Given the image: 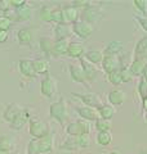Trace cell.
Returning <instances> with one entry per match:
<instances>
[{
	"instance_id": "6da1fadb",
	"label": "cell",
	"mask_w": 147,
	"mask_h": 154,
	"mask_svg": "<svg viewBox=\"0 0 147 154\" xmlns=\"http://www.w3.org/2000/svg\"><path fill=\"white\" fill-rule=\"evenodd\" d=\"M53 152V135L49 134L48 136L41 139H32L28 143L27 154H45Z\"/></svg>"
},
{
	"instance_id": "7a4b0ae2",
	"label": "cell",
	"mask_w": 147,
	"mask_h": 154,
	"mask_svg": "<svg viewBox=\"0 0 147 154\" xmlns=\"http://www.w3.org/2000/svg\"><path fill=\"white\" fill-rule=\"evenodd\" d=\"M49 116H51V118L56 119L57 122H60L61 125H63V122L66 121L67 118V105H66V102L65 99H60L58 102L53 103L51 105V108H49Z\"/></svg>"
},
{
	"instance_id": "3957f363",
	"label": "cell",
	"mask_w": 147,
	"mask_h": 154,
	"mask_svg": "<svg viewBox=\"0 0 147 154\" xmlns=\"http://www.w3.org/2000/svg\"><path fill=\"white\" fill-rule=\"evenodd\" d=\"M30 135L34 139H41L49 135V126L40 119H30Z\"/></svg>"
},
{
	"instance_id": "277c9868",
	"label": "cell",
	"mask_w": 147,
	"mask_h": 154,
	"mask_svg": "<svg viewBox=\"0 0 147 154\" xmlns=\"http://www.w3.org/2000/svg\"><path fill=\"white\" fill-rule=\"evenodd\" d=\"M90 125L88 121L80 119L77 122H72L66 127V132L70 136H80V135H89Z\"/></svg>"
},
{
	"instance_id": "5b68a950",
	"label": "cell",
	"mask_w": 147,
	"mask_h": 154,
	"mask_svg": "<svg viewBox=\"0 0 147 154\" xmlns=\"http://www.w3.org/2000/svg\"><path fill=\"white\" fill-rule=\"evenodd\" d=\"M102 67L106 73H111L114 71H120L121 68V60L117 55L114 54H103V59H102Z\"/></svg>"
},
{
	"instance_id": "8992f818",
	"label": "cell",
	"mask_w": 147,
	"mask_h": 154,
	"mask_svg": "<svg viewBox=\"0 0 147 154\" xmlns=\"http://www.w3.org/2000/svg\"><path fill=\"white\" fill-rule=\"evenodd\" d=\"M72 31L75 35H77L80 38H84V40H88L92 33H93V26L90 23H88L85 21H77L74 23L72 26Z\"/></svg>"
},
{
	"instance_id": "52a82bcc",
	"label": "cell",
	"mask_w": 147,
	"mask_h": 154,
	"mask_svg": "<svg viewBox=\"0 0 147 154\" xmlns=\"http://www.w3.org/2000/svg\"><path fill=\"white\" fill-rule=\"evenodd\" d=\"M57 90V82L56 80L53 79L52 76H47L45 79L41 81V85H40V91H41V95L45 96V98H52L54 95Z\"/></svg>"
},
{
	"instance_id": "ba28073f",
	"label": "cell",
	"mask_w": 147,
	"mask_h": 154,
	"mask_svg": "<svg viewBox=\"0 0 147 154\" xmlns=\"http://www.w3.org/2000/svg\"><path fill=\"white\" fill-rule=\"evenodd\" d=\"M72 96H75V98H79L83 103L85 104V107H90V108H101L102 104L100 98H98L97 95L94 94H75L74 93Z\"/></svg>"
},
{
	"instance_id": "9c48e42d",
	"label": "cell",
	"mask_w": 147,
	"mask_h": 154,
	"mask_svg": "<svg viewBox=\"0 0 147 154\" xmlns=\"http://www.w3.org/2000/svg\"><path fill=\"white\" fill-rule=\"evenodd\" d=\"M80 67L83 68V71H84V75L87 77V81H90V82H93V81L97 80L98 77V69L94 67V64L89 63L87 59H80Z\"/></svg>"
},
{
	"instance_id": "30bf717a",
	"label": "cell",
	"mask_w": 147,
	"mask_h": 154,
	"mask_svg": "<svg viewBox=\"0 0 147 154\" xmlns=\"http://www.w3.org/2000/svg\"><path fill=\"white\" fill-rule=\"evenodd\" d=\"M22 107L19 104H16V103H12L9 104L8 107L4 109V113H3V118L4 121H7L8 123H11L14 118L17 117V116L22 112Z\"/></svg>"
},
{
	"instance_id": "8fae6325",
	"label": "cell",
	"mask_w": 147,
	"mask_h": 154,
	"mask_svg": "<svg viewBox=\"0 0 147 154\" xmlns=\"http://www.w3.org/2000/svg\"><path fill=\"white\" fill-rule=\"evenodd\" d=\"M76 112L80 114V117L84 119V121H97L100 118L98 116V109L96 108H90V107H80V108H76Z\"/></svg>"
},
{
	"instance_id": "7c38bea8",
	"label": "cell",
	"mask_w": 147,
	"mask_h": 154,
	"mask_svg": "<svg viewBox=\"0 0 147 154\" xmlns=\"http://www.w3.org/2000/svg\"><path fill=\"white\" fill-rule=\"evenodd\" d=\"M28 121H30V113L23 109L22 112L19 113L11 123H9V126H11L12 130H21Z\"/></svg>"
},
{
	"instance_id": "4fadbf2b",
	"label": "cell",
	"mask_w": 147,
	"mask_h": 154,
	"mask_svg": "<svg viewBox=\"0 0 147 154\" xmlns=\"http://www.w3.org/2000/svg\"><path fill=\"white\" fill-rule=\"evenodd\" d=\"M62 13H63V19L65 23H75L77 22L79 18V11L75 7H63L62 8Z\"/></svg>"
},
{
	"instance_id": "5bb4252c",
	"label": "cell",
	"mask_w": 147,
	"mask_h": 154,
	"mask_svg": "<svg viewBox=\"0 0 147 154\" xmlns=\"http://www.w3.org/2000/svg\"><path fill=\"white\" fill-rule=\"evenodd\" d=\"M125 98H126L125 93L122 90H119V89L110 91L109 95H107V99H109L111 105H121L125 102Z\"/></svg>"
},
{
	"instance_id": "9a60e30c",
	"label": "cell",
	"mask_w": 147,
	"mask_h": 154,
	"mask_svg": "<svg viewBox=\"0 0 147 154\" xmlns=\"http://www.w3.org/2000/svg\"><path fill=\"white\" fill-rule=\"evenodd\" d=\"M19 72L24 76V77H35V71H34V66H32V60L30 59H21L19 60Z\"/></svg>"
},
{
	"instance_id": "2e32d148",
	"label": "cell",
	"mask_w": 147,
	"mask_h": 154,
	"mask_svg": "<svg viewBox=\"0 0 147 154\" xmlns=\"http://www.w3.org/2000/svg\"><path fill=\"white\" fill-rule=\"evenodd\" d=\"M147 64V62L145 59H139V58H134V60L132 62V64L129 67V72L132 76H142L145 67Z\"/></svg>"
},
{
	"instance_id": "e0dca14e",
	"label": "cell",
	"mask_w": 147,
	"mask_h": 154,
	"mask_svg": "<svg viewBox=\"0 0 147 154\" xmlns=\"http://www.w3.org/2000/svg\"><path fill=\"white\" fill-rule=\"evenodd\" d=\"M134 55H136V58H139V59L146 60V58H147V36L142 37L141 40L136 44Z\"/></svg>"
},
{
	"instance_id": "ac0fdd59",
	"label": "cell",
	"mask_w": 147,
	"mask_h": 154,
	"mask_svg": "<svg viewBox=\"0 0 147 154\" xmlns=\"http://www.w3.org/2000/svg\"><path fill=\"white\" fill-rule=\"evenodd\" d=\"M70 75H71V79L75 81V82H79L83 84L87 81V77L84 75V71L80 66H75V64H71L70 66Z\"/></svg>"
},
{
	"instance_id": "d6986e66",
	"label": "cell",
	"mask_w": 147,
	"mask_h": 154,
	"mask_svg": "<svg viewBox=\"0 0 147 154\" xmlns=\"http://www.w3.org/2000/svg\"><path fill=\"white\" fill-rule=\"evenodd\" d=\"M83 17H84V21L88 23H92L93 22H97L98 19L101 18V13L98 12V9L94 7H89V8H85V11L83 12Z\"/></svg>"
},
{
	"instance_id": "ffe728a7",
	"label": "cell",
	"mask_w": 147,
	"mask_h": 154,
	"mask_svg": "<svg viewBox=\"0 0 147 154\" xmlns=\"http://www.w3.org/2000/svg\"><path fill=\"white\" fill-rule=\"evenodd\" d=\"M66 54L70 58H79V59H81V55L84 54V46L81 44H77V42H71L68 45Z\"/></svg>"
},
{
	"instance_id": "44dd1931",
	"label": "cell",
	"mask_w": 147,
	"mask_h": 154,
	"mask_svg": "<svg viewBox=\"0 0 147 154\" xmlns=\"http://www.w3.org/2000/svg\"><path fill=\"white\" fill-rule=\"evenodd\" d=\"M68 45L70 42L68 40H57L53 45V49H52V54L53 55H63L67 53L68 49Z\"/></svg>"
},
{
	"instance_id": "7402d4cb",
	"label": "cell",
	"mask_w": 147,
	"mask_h": 154,
	"mask_svg": "<svg viewBox=\"0 0 147 154\" xmlns=\"http://www.w3.org/2000/svg\"><path fill=\"white\" fill-rule=\"evenodd\" d=\"M115 114V109L114 107L110 104H103L101 108H98V116H100L101 119H106V121H110V119L114 117Z\"/></svg>"
},
{
	"instance_id": "603a6c76",
	"label": "cell",
	"mask_w": 147,
	"mask_h": 154,
	"mask_svg": "<svg viewBox=\"0 0 147 154\" xmlns=\"http://www.w3.org/2000/svg\"><path fill=\"white\" fill-rule=\"evenodd\" d=\"M70 27H68L66 23H62V25H57L54 28V33L57 40H67L68 36H70Z\"/></svg>"
},
{
	"instance_id": "cb8c5ba5",
	"label": "cell",
	"mask_w": 147,
	"mask_h": 154,
	"mask_svg": "<svg viewBox=\"0 0 147 154\" xmlns=\"http://www.w3.org/2000/svg\"><path fill=\"white\" fill-rule=\"evenodd\" d=\"M32 66H34V71L35 73L39 75H44L49 71V62L45 59H36L32 60Z\"/></svg>"
},
{
	"instance_id": "d4e9b609",
	"label": "cell",
	"mask_w": 147,
	"mask_h": 154,
	"mask_svg": "<svg viewBox=\"0 0 147 154\" xmlns=\"http://www.w3.org/2000/svg\"><path fill=\"white\" fill-rule=\"evenodd\" d=\"M17 37H18V42L21 45H28L31 42L32 35H31V32H30L28 28H22V30L18 31Z\"/></svg>"
},
{
	"instance_id": "484cf974",
	"label": "cell",
	"mask_w": 147,
	"mask_h": 154,
	"mask_svg": "<svg viewBox=\"0 0 147 154\" xmlns=\"http://www.w3.org/2000/svg\"><path fill=\"white\" fill-rule=\"evenodd\" d=\"M13 148V140L8 135H0V150L3 152H11Z\"/></svg>"
},
{
	"instance_id": "4316f807",
	"label": "cell",
	"mask_w": 147,
	"mask_h": 154,
	"mask_svg": "<svg viewBox=\"0 0 147 154\" xmlns=\"http://www.w3.org/2000/svg\"><path fill=\"white\" fill-rule=\"evenodd\" d=\"M102 59H103V54L98 50H90L87 53V60L92 64L102 63Z\"/></svg>"
},
{
	"instance_id": "83f0119b",
	"label": "cell",
	"mask_w": 147,
	"mask_h": 154,
	"mask_svg": "<svg viewBox=\"0 0 147 154\" xmlns=\"http://www.w3.org/2000/svg\"><path fill=\"white\" fill-rule=\"evenodd\" d=\"M112 141V134L110 131L106 132H97V143L102 146H107L110 145Z\"/></svg>"
},
{
	"instance_id": "f1b7e54d",
	"label": "cell",
	"mask_w": 147,
	"mask_h": 154,
	"mask_svg": "<svg viewBox=\"0 0 147 154\" xmlns=\"http://www.w3.org/2000/svg\"><path fill=\"white\" fill-rule=\"evenodd\" d=\"M122 50V42L121 41H111L109 45H107L106 50H105V54H114L117 55Z\"/></svg>"
},
{
	"instance_id": "f546056e",
	"label": "cell",
	"mask_w": 147,
	"mask_h": 154,
	"mask_svg": "<svg viewBox=\"0 0 147 154\" xmlns=\"http://www.w3.org/2000/svg\"><path fill=\"white\" fill-rule=\"evenodd\" d=\"M30 17H31V9L27 5H23L16 11V19H18V21H27V19H30Z\"/></svg>"
},
{
	"instance_id": "4dcf8cb0",
	"label": "cell",
	"mask_w": 147,
	"mask_h": 154,
	"mask_svg": "<svg viewBox=\"0 0 147 154\" xmlns=\"http://www.w3.org/2000/svg\"><path fill=\"white\" fill-rule=\"evenodd\" d=\"M75 140L77 143L79 149H89L92 146V141L89 135H80V136H75Z\"/></svg>"
},
{
	"instance_id": "1f68e13d",
	"label": "cell",
	"mask_w": 147,
	"mask_h": 154,
	"mask_svg": "<svg viewBox=\"0 0 147 154\" xmlns=\"http://www.w3.org/2000/svg\"><path fill=\"white\" fill-rule=\"evenodd\" d=\"M53 45H54V42H53L51 38H45L43 37L40 40V48L41 50L45 53L47 55H51L52 54V49H53Z\"/></svg>"
},
{
	"instance_id": "d6a6232c",
	"label": "cell",
	"mask_w": 147,
	"mask_h": 154,
	"mask_svg": "<svg viewBox=\"0 0 147 154\" xmlns=\"http://www.w3.org/2000/svg\"><path fill=\"white\" fill-rule=\"evenodd\" d=\"M96 128H97L98 132L110 131V130H111V122H110V121H106V119L98 118L97 121H96Z\"/></svg>"
},
{
	"instance_id": "836d02e7",
	"label": "cell",
	"mask_w": 147,
	"mask_h": 154,
	"mask_svg": "<svg viewBox=\"0 0 147 154\" xmlns=\"http://www.w3.org/2000/svg\"><path fill=\"white\" fill-rule=\"evenodd\" d=\"M39 17L43 22H52V9L47 5L41 7L40 12H39Z\"/></svg>"
},
{
	"instance_id": "e575fe53",
	"label": "cell",
	"mask_w": 147,
	"mask_h": 154,
	"mask_svg": "<svg viewBox=\"0 0 147 154\" xmlns=\"http://www.w3.org/2000/svg\"><path fill=\"white\" fill-rule=\"evenodd\" d=\"M107 77H109V81L114 86H119L122 82L120 71H114V72H111V73H107Z\"/></svg>"
},
{
	"instance_id": "d590c367",
	"label": "cell",
	"mask_w": 147,
	"mask_h": 154,
	"mask_svg": "<svg viewBox=\"0 0 147 154\" xmlns=\"http://www.w3.org/2000/svg\"><path fill=\"white\" fill-rule=\"evenodd\" d=\"M52 21L56 22L57 25H62V23H65L62 9H54V11H52Z\"/></svg>"
},
{
	"instance_id": "8d00e7d4",
	"label": "cell",
	"mask_w": 147,
	"mask_h": 154,
	"mask_svg": "<svg viewBox=\"0 0 147 154\" xmlns=\"http://www.w3.org/2000/svg\"><path fill=\"white\" fill-rule=\"evenodd\" d=\"M137 90H138V94H139V96H141L142 99L146 98V96H147V81L143 80V79H141Z\"/></svg>"
},
{
	"instance_id": "74e56055",
	"label": "cell",
	"mask_w": 147,
	"mask_h": 154,
	"mask_svg": "<svg viewBox=\"0 0 147 154\" xmlns=\"http://www.w3.org/2000/svg\"><path fill=\"white\" fill-rule=\"evenodd\" d=\"M120 75H121V80H122V82H130V81L133 80V76L130 75L129 69L126 68V67H124V66H122L121 68H120Z\"/></svg>"
},
{
	"instance_id": "f35d334b",
	"label": "cell",
	"mask_w": 147,
	"mask_h": 154,
	"mask_svg": "<svg viewBox=\"0 0 147 154\" xmlns=\"http://www.w3.org/2000/svg\"><path fill=\"white\" fill-rule=\"evenodd\" d=\"M11 25H12V21H11V19H9L8 17L0 16V30L8 32V30L11 28Z\"/></svg>"
},
{
	"instance_id": "ab89813d",
	"label": "cell",
	"mask_w": 147,
	"mask_h": 154,
	"mask_svg": "<svg viewBox=\"0 0 147 154\" xmlns=\"http://www.w3.org/2000/svg\"><path fill=\"white\" fill-rule=\"evenodd\" d=\"M133 5L137 11H139L141 13H146L147 12V2L146 0H134L133 2Z\"/></svg>"
},
{
	"instance_id": "60d3db41",
	"label": "cell",
	"mask_w": 147,
	"mask_h": 154,
	"mask_svg": "<svg viewBox=\"0 0 147 154\" xmlns=\"http://www.w3.org/2000/svg\"><path fill=\"white\" fill-rule=\"evenodd\" d=\"M72 4L76 9L77 8H89L90 7V3L87 2V0H75V2H72Z\"/></svg>"
},
{
	"instance_id": "b9f144b4",
	"label": "cell",
	"mask_w": 147,
	"mask_h": 154,
	"mask_svg": "<svg viewBox=\"0 0 147 154\" xmlns=\"http://www.w3.org/2000/svg\"><path fill=\"white\" fill-rule=\"evenodd\" d=\"M136 21L139 23V26L143 28V30L147 32V17H139V16H136Z\"/></svg>"
},
{
	"instance_id": "7bdbcfd3",
	"label": "cell",
	"mask_w": 147,
	"mask_h": 154,
	"mask_svg": "<svg viewBox=\"0 0 147 154\" xmlns=\"http://www.w3.org/2000/svg\"><path fill=\"white\" fill-rule=\"evenodd\" d=\"M9 3H11V7H14L16 9L26 5V2H24V0H11Z\"/></svg>"
},
{
	"instance_id": "ee69618b",
	"label": "cell",
	"mask_w": 147,
	"mask_h": 154,
	"mask_svg": "<svg viewBox=\"0 0 147 154\" xmlns=\"http://www.w3.org/2000/svg\"><path fill=\"white\" fill-rule=\"evenodd\" d=\"M0 9L4 11L5 13H8V11L11 9V3L7 2V0H2V2H0Z\"/></svg>"
},
{
	"instance_id": "f6af8a7d",
	"label": "cell",
	"mask_w": 147,
	"mask_h": 154,
	"mask_svg": "<svg viewBox=\"0 0 147 154\" xmlns=\"http://www.w3.org/2000/svg\"><path fill=\"white\" fill-rule=\"evenodd\" d=\"M8 40V32L7 31H2L0 30V44L5 42Z\"/></svg>"
},
{
	"instance_id": "bcb514c9",
	"label": "cell",
	"mask_w": 147,
	"mask_h": 154,
	"mask_svg": "<svg viewBox=\"0 0 147 154\" xmlns=\"http://www.w3.org/2000/svg\"><path fill=\"white\" fill-rule=\"evenodd\" d=\"M142 107H143V109L146 110V113H147V96L142 99Z\"/></svg>"
},
{
	"instance_id": "7dc6e473",
	"label": "cell",
	"mask_w": 147,
	"mask_h": 154,
	"mask_svg": "<svg viewBox=\"0 0 147 154\" xmlns=\"http://www.w3.org/2000/svg\"><path fill=\"white\" fill-rule=\"evenodd\" d=\"M142 79L143 80H146L147 81V64H146V67H145V69H143V72H142Z\"/></svg>"
},
{
	"instance_id": "c3c4849f",
	"label": "cell",
	"mask_w": 147,
	"mask_h": 154,
	"mask_svg": "<svg viewBox=\"0 0 147 154\" xmlns=\"http://www.w3.org/2000/svg\"><path fill=\"white\" fill-rule=\"evenodd\" d=\"M109 154H122L121 152H119V150H112V152H110Z\"/></svg>"
},
{
	"instance_id": "681fc988",
	"label": "cell",
	"mask_w": 147,
	"mask_h": 154,
	"mask_svg": "<svg viewBox=\"0 0 147 154\" xmlns=\"http://www.w3.org/2000/svg\"><path fill=\"white\" fill-rule=\"evenodd\" d=\"M0 154H9L8 152H3V150H0Z\"/></svg>"
},
{
	"instance_id": "f907efd6",
	"label": "cell",
	"mask_w": 147,
	"mask_h": 154,
	"mask_svg": "<svg viewBox=\"0 0 147 154\" xmlns=\"http://www.w3.org/2000/svg\"><path fill=\"white\" fill-rule=\"evenodd\" d=\"M139 154H147V152H141Z\"/></svg>"
},
{
	"instance_id": "816d5d0a",
	"label": "cell",
	"mask_w": 147,
	"mask_h": 154,
	"mask_svg": "<svg viewBox=\"0 0 147 154\" xmlns=\"http://www.w3.org/2000/svg\"><path fill=\"white\" fill-rule=\"evenodd\" d=\"M145 118H146V122H147V113H146V116H145Z\"/></svg>"
},
{
	"instance_id": "f5cc1de1",
	"label": "cell",
	"mask_w": 147,
	"mask_h": 154,
	"mask_svg": "<svg viewBox=\"0 0 147 154\" xmlns=\"http://www.w3.org/2000/svg\"><path fill=\"white\" fill-rule=\"evenodd\" d=\"M146 62H147V58H146Z\"/></svg>"
}]
</instances>
